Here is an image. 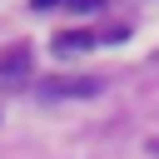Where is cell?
I'll return each instance as SVG.
<instances>
[{
    "label": "cell",
    "mask_w": 159,
    "mask_h": 159,
    "mask_svg": "<svg viewBox=\"0 0 159 159\" xmlns=\"http://www.w3.org/2000/svg\"><path fill=\"white\" fill-rule=\"evenodd\" d=\"M30 75V45H10L0 55V84H20Z\"/></svg>",
    "instance_id": "cell-1"
},
{
    "label": "cell",
    "mask_w": 159,
    "mask_h": 159,
    "mask_svg": "<svg viewBox=\"0 0 159 159\" xmlns=\"http://www.w3.org/2000/svg\"><path fill=\"white\" fill-rule=\"evenodd\" d=\"M99 89H104L99 75H89V80H50V84H45V94H55V99H60V94H99Z\"/></svg>",
    "instance_id": "cell-2"
},
{
    "label": "cell",
    "mask_w": 159,
    "mask_h": 159,
    "mask_svg": "<svg viewBox=\"0 0 159 159\" xmlns=\"http://www.w3.org/2000/svg\"><path fill=\"white\" fill-rule=\"evenodd\" d=\"M89 45H94L89 30H60V35H55V50H60V55H75V50H89Z\"/></svg>",
    "instance_id": "cell-3"
},
{
    "label": "cell",
    "mask_w": 159,
    "mask_h": 159,
    "mask_svg": "<svg viewBox=\"0 0 159 159\" xmlns=\"http://www.w3.org/2000/svg\"><path fill=\"white\" fill-rule=\"evenodd\" d=\"M65 5H70V10H99L104 0H65Z\"/></svg>",
    "instance_id": "cell-4"
},
{
    "label": "cell",
    "mask_w": 159,
    "mask_h": 159,
    "mask_svg": "<svg viewBox=\"0 0 159 159\" xmlns=\"http://www.w3.org/2000/svg\"><path fill=\"white\" fill-rule=\"evenodd\" d=\"M35 10H55V5H65V0H30Z\"/></svg>",
    "instance_id": "cell-5"
}]
</instances>
